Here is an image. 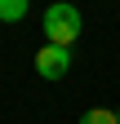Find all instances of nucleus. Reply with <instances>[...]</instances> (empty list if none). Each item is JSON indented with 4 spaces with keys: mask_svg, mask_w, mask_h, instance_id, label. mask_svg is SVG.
Segmentation results:
<instances>
[{
    "mask_svg": "<svg viewBox=\"0 0 120 124\" xmlns=\"http://www.w3.org/2000/svg\"><path fill=\"white\" fill-rule=\"evenodd\" d=\"M40 27H44V40H49V44H62V49H71V44L80 40V31H85V18H80V9L71 5V0H58V5H49V9H44Z\"/></svg>",
    "mask_w": 120,
    "mask_h": 124,
    "instance_id": "f257e3e1",
    "label": "nucleus"
},
{
    "mask_svg": "<svg viewBox=\"0 0 120 124\" xmlns=\"http://www.w3.org/2000/svg\"><path fill=\"white\" fill-rule=\"evenodd\" d=\"M67 71H71V49L44 40L40 49H36V75H40V80H62Z\"/></svg>",
    "mask_w": 120,
    "mask_h": 124,
    "instance_id": "f03ea898",
    "label": "nucleus"
},
{
    "mask_svg": "<svg viewBox=\"0 0 120 124\" xmlns=\"http://www.w3.org/2000/svg\"><path fill=\"white\" fill-rule=\"evenodd\" d=\"M31 13V0H0V22H22Z\"/></svg>",
    "mask_w": 120,
    "mask_h": 124,
    "instance_id": "7ed1b4c3",
    "label": "nucleus"
},
{
    "mask_svg": "<svg viewBox=\"0 0 120 124\" xmlns=\"http://www.w3.org/2000/svg\"><path fill=\"white\" fill-rule=\"evenodd\" d=\"M80 124H120V120H116V111H107V106H89L80 115Z\"/></svg>",
    "mask_w": 120,
    "mask_h": 124,
    "instance_id": "20e7f679",
    "label": "nucleus"
},
{
    "mask_svg": "<svg viewBox=\"0 0 120 124\" xmlns=\"http://www.w3.org/2000/svg\"><path fill=\"white\" fill-rule=\"evenodd\" d=\"M116 120H120V106H116Z\"/></svg>",
    "mask_w": 120,
    "mask_h": 124,
    "instance_id": "39448f33",
    "label": "nucleus"
}]
</instances>
